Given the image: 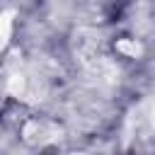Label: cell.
I'll use <instances>...</instances> for the list:
<instances>
[{
	"mask_svg": "<svg viewBox=\"0 0 155 155\" xmlns=\"http://www.w3.org/2000/svg\"><path fill=\"white\" fill-rule=\"evenodd\" d=\"M116 48H119L121 53L131 56V58H136V56H138V51H140V46H138L136 41H128V39H121V41L116 44Z\"/></svg>",
	"mask_w": 155,
	"mask_h": 155,
	"instance_id": "6da1fadb",
	"label": "cell"
}]
</instances>
